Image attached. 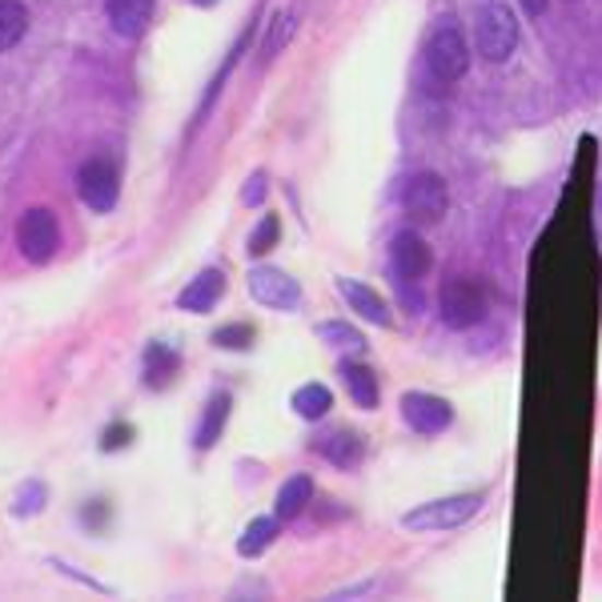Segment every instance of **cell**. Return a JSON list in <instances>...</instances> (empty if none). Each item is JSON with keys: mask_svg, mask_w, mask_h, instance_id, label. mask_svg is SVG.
<instances>
[{"mask_svg": "<svg viewBox=\"0 0 602 602\" xmlns=\"http://www.w3.org/2000/svg\"><path fill=\"white\" fill-rule=\"evenodd\" d=\"M81 518H85L88 527H105V518H109V506H105V498H97L93 506H85V510H81Z\"/></svg>", "mask_w": 602, "mask_h": 602, "instance_id": "29", "label": "cell"}, {"mask_svg": "<svg viewBox=\"0 0 602 602\" xmlns=\"http://www.w3.org/2000/svg\"><path fill=\"white\" fill-rule=\"evenodd\" d=\"M474 45L491 64H503L515 57L518 49V16L506 9L503 0H491L482 4L479 16H474Z\"/></svg>", "mask_w": 602, "mask_h": 602, "instance_id": "2", "label": "cell"}, {"mask_svg": "<svg viewBox=\"0 0 602 602\" xmlns=\"http://www.w3.org/2000/svg\"><path fill=\"white\" fill-rule=\"evenodd\" d=\"M290 28H294V16H273L270 40H265V49H261V61H270V57H278V45H285V37H290Z\"/></svg>", "mask_w": 602, "mask_h": 602, "instance_id": "26", "label": "cell"}, {"mask_svg": "<svg viewBox=\"0 0 602 602\" xmlns=\"http://www.w3.org/2000/svg\"><path fill=\"white\" fill-rule=\"evenodd\" d=\"M318 338H326L330 345H342V350H354V354H362V350H366V338H362V330L345 326V321H321Z\"/></svg>", "mask_w": 602, "mask_h": 602, "instance_id": "23", "label": "cell"}, {"mask_svg": "<svg viewBox=\"0 0 602 602\" xmlns=\"http://www.w3.org/2000/svg\"><path fill=\"white\" fill-rule=\"evenodd\" d=\"M278 522H282V518H253L246 527V534L237 539V554H241V558H258V554L278 539Z\"/></svg>", "mask_w": 602, "mask_h": 602, "instance_id": "21", "label": "cell"}, {"mask_svg": "<svg viewBox=\"0 0 602 602\" xmlns=\"http://www.w3.org/2000/svg\"><path fill=\"white\" fill-rule=\"evenodd\" d=\"M129 442H133V426H129V422H113L109 430L101 434V450H105V455H113V450H125Z\"/></svg>", "mask_w": 602, "mask_h": 602, "instance_id": "25", "label": "cell"}, {"mask_svg": "<svg viewBox=\"0 0 602 602\" xmlns=\"http://www.w3.org/2000/svg\"><path fill=\"white\" fill-rule=\"evenodd\" d=\"M486 494H455V498H434V503H422L414 510L402 515V527L414 530V534H438V530H455L467 527L470 518L479 515Z\"/></svg>", "mask_w": 602, "mask_h": 602, "instance_id": "1", "label": "cell"}, {"mask_svg": "<svg viewBox=\"0 0 602 602\" xmlns=\"http://www.w3.org/2000/svg\"><path fill=\"white\" fill-rule=\"evenodd\" d=\"M402 210L410 225H438L450 210V189H446L442 173L422 169L402 185Z\"/></svg>", "mask_w": 602, "mask_h": 602, "instance_id": "4", "label": "cell"}, {"mask_svg": "<svg viewBox=\"0 0 602 602\" xmlns=\"http://www.w3.org/2000/svg\"><path fill=\"white\" fill-rule=\"evenodd\" d=\"M398 406H402V418H406L410 430L422 434V438L450 430V422H455V406H450L446 398H438V393H426V390L402 393V402H398Z\"/></svg>", "mask_w": 602, "mask_h": 602, "instance_id": "8", "label": "cell"}, {"mask_svg": "<svg viewBox=\"0 0 602 602\" xmlns=\"http://www.w3.org/2000/svg\"><path fill=\"white\" fill-rule=\"evenodd\" d=\"M117 193H121V181H117L113 161L93 157L76 169V197H81L93 213H109L113 205H117Z\"/></svg>", "mask_w": 602, "mask_h": 602, "instance_id": "9", "label": "cell"}, {"mask_svg": "<svg viewBox=\"0 0 602 602\" xmlns=\"http://www.w3.org/2000/svg\"><path fill=\"white\" fill-rule=\"evenodd\" d=\"M290 406H294L297 418L321 422L333 410V393H330V386H321V381H306V386H297L294 390Z\"/></svg>", "mask_w": 602, "mask_h": 602, "instance_id": "16", "label": "cell"}, {"mask_svg": "<svg viewBox=\"0 0 602 602\" xmlns=\"http://www.w3.org/2000/svg\"><path fill=\"white\" fill-rule=\"evenodd\" d=\"M253 338H258V330H253L249 321H229L222 330H213V345H217V350H249Z\"/></svg>", "mask_w": 602, "mask_h": 602, "instance_id": "24", "label": "cell"}, {"mask_svg": "<svg viewBox=\"0 0 602 602\" xmlns=\"http://www.w3.org/2000/svg\"><path fill=\"white\" fill-rule=\"evenodd\" d=\"M438 318L442 326L450 330H470V326H479L486 318V294H482V285L467 273H455V278H446L442 290H438Z\"/></svg>", "mask_w": 602, "mask_h": 602, "instance_id": "3", "label": "cell"}, {"mask_svg": "<svg viewBox=\"0 0 602 602\" xmlns=\"http://www.w3.org/2000/svg\"><path fill=\"white\" fill-rule=\"evenodd\" d=\"M309 503H314V479H309V474H294L290 482H282L278 503H273V515L282 518V522H290V518L302 515Z\"/></svg>", "mask_w": 602, "mask_h": 602, "instance_id": "17", "label": "cell"}, {"mask_svg": "<svg viewBox=\"0 0 602 602\" xmlns=\"http://www.w3.org/2000/svg\"><path fill=\"white\" fill-rule=\"evenodd\" d=\"M318 455L326 458V462H333L338 470H354L362 467V458H366V438L357 430H333L318 442Z\"/></svg>", "mask_w": 602, "mask_h": 602, "instance_id": "14", "label": "cell"}, {"mask_svg": "<svg viewBox=\"0 0 602 602\" xmlns=\"http://www.w3.org/2000/svg\"><path fill=\"white\" fill-rule=\"evenodd\" d=\"M390 265L402 282H422L434 270V249L426 246V237L418 229H402L390 241Z\"/></svg>", "mask_w": 602, "mask_h": 602, "instance_id": "10", "label": "cell"}, {"mask_svg": "<svg viewBox=\"0 0 602 602\" xmlns=\"http://www.w3.org/2000/svg\"><path fill=\"white\" fill-rule=\"evenodd\" d=\"M246 285H249V297L265 309L294 314V309L302 306V285H297L285 270H278V265H253Z\"/></svg>", "mask_w": 602, "mask_h": 602, "instance_id": "6", "label": "cell"}, {"mask_svg": "<svg viewBox=\"0 0 602 602\" xmlns=\"http://www.w3.org/2000/svg\"><path fill=\"white\" fill-rule=\"evenodd\" d=\"M518 4L527 9V16H542V13H546V4H551V0H518Z\"/></svg>", "mask_w": 602, "mask_h": 602, "instance_id": "30", "label": "cell"}, {"mask_svg": "<svg viewBox=\"0 0 602 602\" xmlns=\"http://www.w3.org/2000/svg\"><path fill=\"white\" fill-rule=\"evenodd\" d=\"M338 294H342L345 306L354 309L362 321H369V326H381V330L393 326V309L378 290H369V285L354 282V278H338Z\"/></svg>", "mask_w": 602, "mask_h": 602, "instance_id": "11", "label": "cell"}, {"mask_svg": "<svg viewBox=\"0 0 602 602\" xmlns=\"http://www.w3.org/2000/svg\"><path fill=\"white\" fill-rule=\"evenodd\" d=\"M273 246H282V217H278V213H265V217L258 222V229L249 234L246 249L253 253V258H265Z\"/></svg>", "mask_w": 602, "mask_h": 602, "instance_id": "22", "label": "cell"}, {"mask_svg": "<svg viewBox=\"0 0 602 602\" xmlns=\"http://www.w3.org/2000/svg\"><path fill=\"white\" fill-rule=\"evenodd\" d=\"M345 381V393L354 398L357 410H378L381 402V386H378V369H369L366 362H342L338 366Z\"/></svg>", "mask_w": 602, "mask_h": 602, "instance_id": "13", "label": "cell"}, {"mask_svg": "<svg viewBox=\"0 0 602 602\" xmlns=\"http://www.w3.org/2000/svg\"><path fill=\"white\" fill-rule=\"evenodd\" d=\"M16 246L25 253V261L33 265H45V261L57 258V249H61V225H57V213L37 205V210H28L21 222H16Z\"/></svg>", "mask_w": 602, "mask_h": 602, "instance_id": "5", "label": "cell"}, {"mask_svg": "<svg viewBox=\"0 0 602 602\" xmlns=\"http://www.w3.org/2000/svg\"><path fill=\"white\" fill-rule=\"evenodd\" d=\"M225 297V273L222 270H201L193 282L185 285L177 306L189 309V314H210L217 302Z\"/></svg>", "mask_w": 602, "mask_h": 602, "instance_id": "12", "label": "cell"}, {"mask_svg": "<svg viewBox=\"0 0 602 602\" xmlns=\"http://www.w3.org/2000/svg\"><path fill=\"white\" fill-rule=\"evenodd\" d=\"M265 189H270L265 173H253V177H249V185L241 189V201H246V205H261V201H265Z\"/></svg>", "mask_w": 602, "mask_h": 602, "instance_id": "28", "label": "cell"}, {"mask_svg": "<svg viewBox=\"0 0 602 602\" xmlns=\"http://www.w3.org/2000/svg\"><path fill=\"white\" fill-rule=\"evenodd\" d=\"M225 418H229V393H217V398H210V406H205V414L197 422V434H193L197 450H213V446H217V438H222L225 430Z\"/></svg>", "mask_w": 602, "mask_h": 602, "instance_id": "18", "label": "cell"}, {"mask_svg": "<svg viewBox=\"0 0 602 602\" xmlns=\"http://www.w3.org/2000/svg\"><path fill=\"white\" fill-rule=\"evenodd\" d=\"M40 506H45V486H40V482H28L25 491L16 494V515H37Z\"/></svg>", "mask_w": 602, "mask_h": 602, "instance_id": "27", "label": "cell"}, {"mask_svg": "<svg viewBox=\"0 0 602 602\" xmlns=\"http://www.w3.org/2000/svg\"><path fill=\"white\" fill-rule=\"evenodd\" d=\"M426 64H430V73L442 81V85H455V81H462L470 69V45L467 37L458 33L455 25L438 28L430 37V45H426Z\"/></svg>", "mask_w": 602, "mask_h": 602, "instance_id": "7", "label": "cell"}, {"mask_svg": "<svg viewBox=\"0 0 602 602\" xmlns=\"http://www.w3.org/2000/svg\"><path fill=\"white\" fill-rule=\"evenodd\" d=\"M193 4H201V9H205V4H213V0H193Z\"/></svg>", "mask_w": 602, "mask_h": 602, "instance_id": "31", "label": "cell"}, {"mask_svg": "<svg viewBox=\"0 0 602 602\" xmlns=\"http://www.w3.org/2000/svg\"><path fill=\"white\" fill-rule=\"evenodd\" d=\"M105 9H109L113 28H117L125 40L145 37L149 21H153V0H105Z\"/></svg>", "mask_w": 602, "mask_h": 602, "instance_id": "15", "label": "cell"}, {"mask_svg": "<svg viewBox=\"0 0 602 602\" xmlns=\"http://www.w3.org/2000/svg\"><path fill=\"white\" fill-rule=\"evenodd\" d=\"M177 369H181V357H177V350H169L165 342H153L145 350V386H153V390L169 386Z\"/></svg>", "mask_w": 602, "mask_h": 602, "instance_id": "19", "label": "cell"}, {"mask_svg": "<svg viewBox=\"0 0 602 602\" xmlns=\"http://www.w3.org/2000/svg\"><path fill=\"white\" fill-rule=\"evenodd\" d=\"M28 28V9L21 0H0V52L13 49L16 40L25 37Z\"/></svg>", "mask_w": 602, "mask_h": 602, "instance_id": "20", "label": "cell"}]
</instances>
